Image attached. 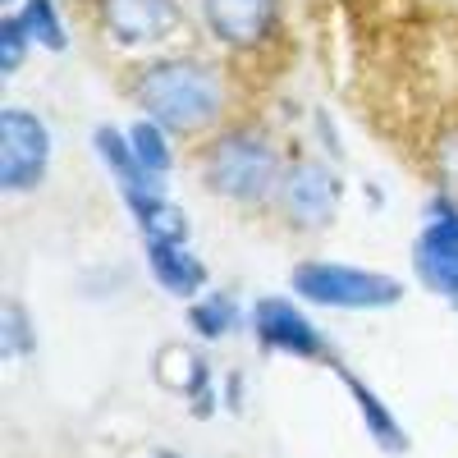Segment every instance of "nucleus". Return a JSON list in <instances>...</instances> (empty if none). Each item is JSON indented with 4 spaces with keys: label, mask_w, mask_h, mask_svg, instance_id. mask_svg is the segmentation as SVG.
Segmentation results:
<instances>
[{
    "label": "nucleus",
    "mask_w": 458,
    "mask_h": 458,
    "mask_svg": "<svg viewBox=\"0 0 458 458\" xmlns=\"http://www.w3.org/2000/svg\"><path fill=\"white\" fill-rule=\"evenodd\" d=\"M129 101L138 106V114L165 124L174 138H202L225 129L229 79L220 64L202 55H157L133 69Z\"/></svg>",
    "instance_id": "1"
},
{
    "label": "nucleus",
    "mask_w": 458,
    "mask_h": 458,
    "mask_svg": "<svg viewBox=\"0 0 458 458\" xmlns=\"http://www.w3.org/2000/svg\"><path fill=\"white\" fill-rule=\"evenodd\" d=\"M284 170H289V161H284L276 133L252 120L225 124V129L207 133V142L198 147V174L207 183V193L229 207H243V211L276 207Z\"/></svg>",
    "instance_id": "2"
},
{
    "label": "nucleus",
    "mask_w": 458,
    "mask_h": 458,
    "mask_svg": "<svg viewBox=\"0 0 458 458\" xmlns=\"http://www.w3.org/2000/svg\"><path fill=\"white\" fill-rule=\"evenodd\" d=\"M289 289L298 302L330 308V312H386L403 302L399 276L367 271V266H349V261H326V257L298 261L289 271Z\"/></svg>",
    "instance_id": "3"
},
{
    "label": "nucleus",
    "mask_w": 458,
    "mask_h": 458,
    "mask_svg": "<svg viewBox=\"0 0 458 458\" xmlns=\"http://www.w3.org/2000/svg\"><path fill=\"white\" fill-rule=\"evenodd\" d=\"M412 276L427 293L458 312V198L454 193H431L422 229L412 239Z\"/></svg>",
    "instance_id": "4"
},
{
    "label": "nucleus",
    "mask_w": 458,
    "mask_h": 458,
    "mask_svg": "<svg viewBox=\"0 0 458 458\" xmlns=\"http://www.w3.org/2000/svg\"><path fill=\"white\" fill-rule=\"evenodd\" d=\"M51 157H55V138L42 114L28 106L0 110V193L23 198L32 188H42Z\"/></svg>",
    "instance_id": "5"
},
{
    "label": "nucleus",
    "mask_w": 458,
    "mask_h": 458,
    "mask_svg": "<svg viewBox=\"0 0 458 458\" xmlns=\"http://www.w3.org/2000/svg\"><path fill=\"white\" fill-rule=\"evenodd\" d=\"M248 330L257 335V344L266 353H284L298 362H330L335 367V349L326 330L298 308V298L284 293H261L248 308Z\"/></svg>",
    "instance_id": "6"
},
{
    "label": "nucleus",
    "mask_w": 458,
    "mask_h": 458,
    "mask_svg": "<svg viewBox=\"0 0 458 458\" xmlns=\"http://www.w3.org/2000/svg\"><path fill=\"white\" fill-rule=\"evenodd\" d=\"M339 198H344V179L330 161L321 157H293L280 183L276 211L284 216L289 229H302V234H317L339 216Z\"/></svg>",
    "instance_id": "7"
},
{
    "label": "nucleus",
    "mask_w": 458,
    "mask_h": 458,
    "mask_svg": "<svg viewBox=\"0 0 458 458\" xmlns=\"http://www.w3.org/2000/svg\"><path fill=\"white\" fill-rule=\"evenodd\" d=\"M198 14L216 47L234 55H252L280 37L284 0H198Z\"/></svg>",
    "instance_id": "8"
},
{
    "label": "nucleus",
    "mask_w": 458,
    "mask_h": 458,
    "mask_svg": "<svg viewBox=\"0 0 458 458\" xmlns=\"http://www.w3.org/2000/svg\"><path fill=\"white\" fill-rule=\"evenodd\" d=\"M97 23L120 47H165L183 32L179 0H97Z\"/></svg>",
    "instance_id": "9"
},
{
    "label": "nucleus",
    "mask_w": 458,
    "mask_h": 458,
    "mask_svg": "<svg viewBox=\"0 0 458 458\" xmlns=\"http://www.w3.org/2000/svg\"><path fill=\"white\" fill-rule=\"evenodd\" d=\"M92 151H97L101 170L110 174V183L120 188L124 202L165 193V179H157V174L142 170L138 151H133V142H129V129H120V124H97V129H92Z\"/></svg>",
    "instance_id": "10"
},
{
    "label": "nucleus",
    "mask_w": 458,
    "mask_h": 458,
    "mask_svg": "<svg viewBox=\"0 0 458 458\" xmlns=\"http://www.w3.org/2000/svg\"><path fill=\"white\" fill-rule=\"evenodd\" d=\"M142 257H147V271L157 280V289L179 298V302L202 298L211 284V271L193 252V243H142Z\"/></svg>",
    "instance_id": "11"
},
{
    "label": "nucleus",
    "mask_w": 458,
    "mask_h": 458,
    "mask_svg": "<svg viewBox=\"0 0 458 458\" xmlns=\"http://www.w3.org/2000/svg\"><path fill=\"white\" fill-rule=\"evenodd\" d=\"M157 376H161L165 390H174V394H183V399H193V412H198V417H211V412H216L211 362H207L198 349H188V344H170V349H161Z\"/></svg>",
    "instance_id": "12"
},
{
    "label": "nucleus",
    "mask_w": 458,
    "mask_h": 458,
    "mask_svg": "<svg viewBox=\"0 0 458 458\" xmlns=\"http://www.w3.org/2000/svg\"><path fill=\"white\" fill-rule=\"evenodd\" d=\"M335 376L344 380V390H349V399H353V408L362 417V427H367V440H376V449H386V454H403L408 449V431L394 417V408L380 399L362 376H353L349 367H335Z\"/></svg>",
    "instance_id": "13"
},
{
    "label": "nucleus",
    "mask_w": 458,
    "mask_h": 458,
    "mask_svg": "<svg viewBox=\"0 0 458 458\" xmlns=\"http://www.w3.org/2000/svg\"><path fill=\"white\" fill-rule=\"evenodd\" d=\"M138 229V243H193V225H188L183 207L170 202V193H151L124 202Z\"/></svg>",
    "instance_id": "14"
},
{
    "label": "nucleus",
    "mask_w": 458,
    "mask_h": 458,
    "mask_svg": "<svg viewBox=\"0 0 458 458\" xmlns=\"http://www.w3.org/2000/svg\"><path fill=\"white\" fill-rule=\"evenodd\" d=\"M188 326L198 330V339H229L239 326H243V308H239V298L234 293H225V289H211L202 298L188 302Z\"/></svg>",
    "instance_id": "15"
},
{
    "label": "nucleus",
    "mask_w": 458,
    "mask_h": 458,
    "mask_svg": "<svg viewBox=\"0 0 458 458\" xmlns=\"http://www.w3.org/2000/svg\"><path fill=\"white\" fill-rule=\"evenodd\" d=\"M129 142L138 151V161L147 174H157V179H170L174 165H179V151H174V133L157 120H147V114H138V120L129 124Z\"/></svg>",
    "instance_id": "16"
},
{
    "label": "nucleus",
    "mask_w": 458,
    "mask_h": 458,
    "mask_svg": "<svg viewBox=\"0 0 458 458\" xmlns=\"http://www.w3.org/2000/svg\"><path fill=\"white\" fill-rule=\"evenodd\" d=\"M14 14L23 19L37 51H51V55L69 51V28H64V14H60V0H19Z\"/></svg>",
    "instance_id": "17"
},
{
    "label": "nucleus",
    "mask_w": 458,
    "mask_h": 458,
    "mask_svg": "<svg viewBox=\"0 0 458 458\" xmlns=\"http://www.w3.org/2000/svg\"><path fill=\"white\" fill-rule=\"evenodd\" d=\"M0 353H5L10 362L37 353V330H32V317H28V308L19 298H10L5 312H0Z\"/></svg>",
    "instance_id": "18"
},
{
    "label": "nucleus",
    "mask_w": 458,
    "mask_h": 458,
    "mask_svg": "<svg viewBox=\"0 0 458 458\" xmlns=\"http://www.w3.org/2000/svg\"><path fill=\"white\" fill-rule=\"evenodd\" d=\"M28 51H32V37H28L23 19L10 10L5 19H0V73L14 79V73L23 69V60H28Z\"/></svg>",
    "instance_id": "19"
},
{
    "label": "nucleus",
    "mask_w": 458,
    "mask_h": 458,
    "mask_svg": "<svg viewBox=\"0 0 458 458\" xmlns=\"http://www.w3.org/2000/svg\"><path fill=\"white\" fill-rule=\"evenodd\" d=\"M436 188L458 198V124H449L436 138Z\"/></svg>",
    "instance_id": "20"
},
{
    "label": "nucleus",
    "mask_w": 458,
    "mask_h": 458,
    "mask_svg": "<svg viewBox=\"0 0 458 458\" xmlns=\"http://www.w3.org/2000/svg\"><path fill=\"white\" fill-rule=\"evenodd\" d=\"M151 458H193V454H170V449H161V454H151Z\"/></svg>",
    "instance_id": "21"
},
{
    "label": "nucleus",
    "mask_w": 458,
    "mask_h": 458,
    "mask_svg": "<svg viewBox=\"0 0 458 458\" xmlns=\"http://www.w3.org/2000/svg\"><path fill=\"white\" fill-rule=\"evenodd\" d=\"M5 5H10V10H14V5H19V0H5Z\"/></svg>",
    "instance_id": "22"
}]
</instances>
